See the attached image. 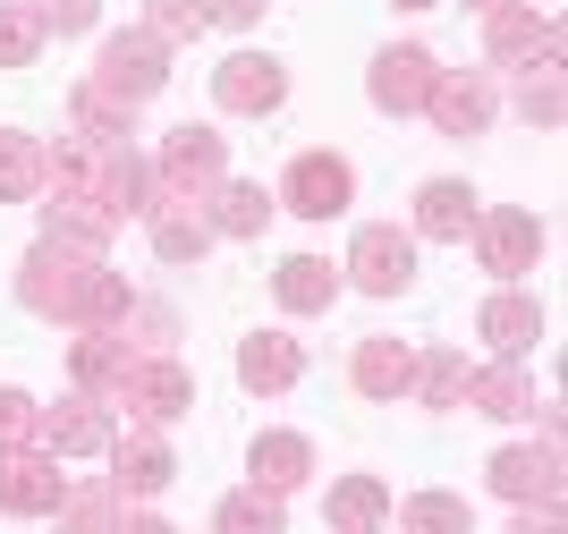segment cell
<instances>
[{
  "label": "cell",
  "mask_w": 568,
  "mask_h": 534,
  "mask_svg": "<svg viewBox=\"0 0 568 534\" xmlns=\"http://www.w3.org/2000/svg\"><path fill=\"white\" fill-rule=\"evenodd\" d=\"M475 255H484V272L526 280L535 255H544V221H535V212H484V221H475Z\"/></svg>",
  "instance_id": "cell-15"
},
{
  "label": "cell",
  "mask_w": 568,
  "mask_h": 534,
  "mask_svg": "<svg viewBox=\"0 0 568 534\" xmlns=\"http://www.w3.org/2000/svg\"><path fill=\"white\" fill-rule=\"evenodd\" d=\"M204 18H213V26H255L263 0H204Z\"/></svg>",
  "instance_id": "cell-39"
},
{
  "label": "cell",
  "mask_w": 568,
  "mask_h": 534,
  "mask_svg": "<svg viewBox=\"0 0 568 534\" xmlns=\"http://www.w3.org/2000/svg\"><path fill=\"white\" fill-rule=\"evenodd\" d=\"M204 0H144V34H162V43H195L204 34Z\"/></svg>",
  "instance_id": "cell-35"
},
{
  "label": "cell",
  "mask_w": 568,
  "mask_h": 534,
  "mask_svg": "<svg viewBox=\"0 0 568 534\" xmlns=\"http://www.w3.org/2000/svg\"><path fill=\"white\" fill-rule=\"evenodd\" d=\"M60 534H111L119 517H128V501H119L111 475H69V492H60Z\"/></svg>",
  "instance_id": "cell-23"
},
{
  "label": "cell",
  "mask_w": 568,
  "mask_h": 534,
  "mask_svg": "<svg viewBox=\"0 0 568 534\" xmlns=\"http://www.w3.org/2000/svg\"><path fill=\"white\" fill-rule=\"evenodd\" d=\"M484 60L493 69H544V60H560V18H535L526 0L484 18Z\"/></svg>",
  "instance_id": "cell-11"
},
{
  "label": "cell",
  "mask_w": 568,
  "mask_h": 534,
  "mask_svg": "<svg viewBox=\"0 0 568 534\" xmlns=\"http://www.w3.org/2000/svg\"><path fill=\"white\" fill-rule=\"evenodd\" d=\"M399 534H475V517L450 492H416V501H399Z\"/></svg>",
  "instance_id": "cell-34"
},
{
  "label": "cell",
  "mask_w": 568,
  "mask_h": 534,
  "mask_svg": "<svg viewBox=\"0 0 568 534\" xmlns=\"http://www.w3.org/2000/svg\"><path fill=\"white\" fill-rule=\"evenodd\" d=\"M493 111H500V93H493V77H484V69H442V77H433V93H425V119L442 128V137H484Z\"/></svg>",
  "instance_id": "cell-10"
},
{
  "label": "cell",
  "mask_w": 568,
  "mask_h": 534,
  "mask_svg": "<svg viewBox=\"0 0 568 534\" xmlns=\"http://www.w3.org/2000/svg\"><path fill=\"white\" fill-rule=\"evenodd\" d=\"M467 407H475V416L518 424V416H535V382H526L509 356H500V365H475V373H467Z\"/></svg>",
  "instance_id": "cell-24"
},
{
  "label": "cell",
  "mask_w": 568,
  "mask_h": 534,
  "mask_svg": "<svg viewBox=\"0 0 568 534\" xmlns=\"http://www.w3.org/2000/svg\"><path fill=\"white\" fill-rule=\"evenodd\" d=\"M153 255L162 263H204L213 255V221H204V204H187V195H153Z\"/></svg>",
  "instance_id": "cell-18"
},
{
  "label": "cell",
  "mask_w": 568,
  "mask_h": 534,
  "mask_svg": "<svg viewBox=\"0 0 568 534\" xmlns=\"http://www.w3.org/2000/svg\"><path fill=\"white\" fill-rule=\"evenodd\" d=\"M272 204H288L297 221H339V212L356 204V170H348V153H297Z\"/></svg>",
  "instance_id": "cell-6"
},
{
  "label": "cell",
  "mask_w": 568,
  "mask_h": 534,
  "mask_svg": "<svg viewBox=\"0 0 568 534\" xmlns=\"http://www.w3.org/2000/svg\"><path fill=\"white\" fill-rule=\"evenodd\" d=\"M348 382H356L365 399H407V391H416V349H407V340H390V331H374V340H356Z\"/></svg>",
  "instance_id": "cell-17"
},
{
  "label": "cell",
  "mask_w": 568,
  "mask_h": 534,
  "mask_svg": "<svg viewBox=\"0 0 568 534\" xmlns=\"http://www.w3.org/2000/svg\"><path fill=\"white\" fill-rule=\"evenodd\" d=\"M69 119H77V137H94V144H128L136 137V111L111 102L102 85H85V77H77V93H69Z\"/></svg>",
  "instance_id": "cell-30"
},
{
  "label": "cell",
  "mask_w": 568,
  "mask_h": 534,
  "mask_svg": "<svg viewBox=\"0 0 568 534\" xmlns=\"http://www.w3.org/2000/svg\"><path fill=\"white\" fill-rule=\"evenodd\" d=\"M34 18H43V34H85L102 18V0H34Z\"/></svg>",
  "instance_id": "cell-38"
},
{
  "label": "cell",
  "mask_w": 568,
  "mask_h": 534,
  "mask_svg": "<svg viewBox=\"0 0 568 534\" xmlns=\"http://www.w3.org/2000/svg\"><path fill=\"white\" fill-rule=\"evenodd\" d=\"M213 526L221 534H288V510H281V492H230V501H221L213 510Z\"/></svg>",
  "instance_id": "cell-31"
},
{
  "label": "cell",
  "mask_w": 568,
  "mask_h": 534,
  "mask_svg": "<svg viewBox=\"0 0 568 534\" xmlns=\"http://www.w3.org/2000/svg\"><path fill=\"white\" fill-rule=\"evenodd\" d=\"M433 77H442V60H433L425 43H390V51H374V69H365V93H374V111L407 119V111H425Z\"/></svg>",
  "instance_id": "cell-9"
},
{
  "label": "cell",
  "mask_w": 568,
  "mask_h": 534,
  "mask_svg": "<svg viewBox=\"0 0 568 534\" xmlns=\"http://www.w3.org/2000/svg\"><path fill=\"white\" fill-rule=\"evenodd\" d=\"M111 212L94 204V195H77V187H51V204H43V238H60V246H85V255H102L111 246Z\"/></svg>",
  "instance_id": "cell-20"
},
{
  "label": "cell",
  "mask_w": 568,
  "mask_h": 534,
  "mask_svg": "<svg viewBox=\"0 0 568 534\" xmlns=\"http://www.w3.org/2000/svg\"><path fill=\"white\" fill-rule=\"evenodd\" d=\"M111 484H119V501H153V492H170V475H179V459H170V442L153 433V424H136V433H119L111 450Z\"/></svg>",
  "instance_id": "cell-14"
},
{
  "label": "cell",
  "mask_w": 568,
  "mask_h": 534,
  "mask_svg": "<svg viewBox=\"0 0 568 534\" xmlns=\"http://www.w3.org/2000/svg\"><path fill=\"white\" fill-rule=\"evenodd\" d=\"M102 272V255H85V246H60V238H43L34 255L18 263V298L43 314V323H69L77 331V305H85V280Z\"/></svg>",
  "instance_id": "cell-1"
},
{
  "label": "cell",
  "mask_w": 568,
  "mask_h": 534,
  "mask_svg": "<svg viewBox=\"0 0 568 534\" xmlns=\"http://www.w3.org/2000/svg\"><path fill=\"white\" fill-rule=\"evenodd\" d=\"M60 492H69V475L51 450H0V510L9 517H51Z\"/></svg>",
  "instance_id": "cell-13"
},
{
  "label": "cell",
  "mask_w": 568,
  "mask_h": 534,
  "mask_svg": "<svg viewBox=\"0 0 568 534\" xmlns=\"http://www.w3.org/2000/svg\"><path fill=\"white\" fill-rule=\"evenodd\" d=\"M475 221H484V204H475L467 179H425V187H416V230H407V238H442V246H458V238H475Z\"/></svg>",
  "instance_id": "cell-16"
},
{
  "label": "cell",
  "mask_w": 568,
  "mask_h": 534,
  "mask_svg": "<svg viewBox=\"0 0 568 534\" xmlns=\"http://www.w3.org/2000/svg\"><path fill=\"white\" fill-rule=\"evenodd\" d=\"M323 517H332V534H374L382 517H390V484H382V475H339Z\"/></svg>",
  "instance_id": "cell-28"
},
{
  "label": "cell",
  "mask_w": 568,
  "mask_h": 534,
  "mask_svg": "<svg viewBox=\"0 0 568 534\" xmlns=\"http://www.w3.org/2000/svg\"><path fill=\"white\" fill-rule=\"evenodd\" d=\"M119 442L111 407H102L94 391H69L60 407H43V450L51 459H102V450Z\"/></svg>",
  "instance_id": "cell-12"
},
{
  "label": "cell",
  "mask_w": 568,
  "mask_h": 534,
  "mask_svg": "<svg viewBox=\"0 0 568 534\" xmlns=\"http://www.w3.org/2000/svg\"><path fill=\"white\" fill-rule=\"evenodd\" d=\"M128 340L119 331H77L69 340V365H77V391H94V399H111L119 391V373H128Z\"/></svg>",
  "instance_id": "cell-26"
},
{
  "label": "cell",
  "mask_w": 568,
  "mask_h": 534,
  "mask_svg": "<svg viewBox=\"0 0 568 534\" xmlns=\"http://www.w3.org/2000/svg\"><path fill=\"white\" fill-rule=\"evenodd\" d=\"M111 534H179V526H170V517H119Z\"/></svg>",
  "instance_id": "cell-41"
},
{
  "label": "cell",
  "mask_w": 568,
  "mask_h": 534,
  "mask_svg": "<svg viewBox=\"0 0 568 534\" xmlns=\"http://www.w3.org/2000/svg\"><path fill=\"white\" fill-rule=\"evenodd\" d=\"M272 298H281L288 314H323V305L339 298V263H323V255H288L281 272H272Z\"/></svg>",
  "instance_id": "cell-25"
},
{
  "label": "cell",
  "mask_w": 568,
  "mask_h": 534,
  "mask_svg": "<svg viewBox=\"0 0 568 534\" xmlns=\"http://www.w3.org/2000/svg\"><path fill=\"white\" fill-rule=\"evenodd\" d=\"M43 51V18L34 9H0V69H34Z\"/></svg>",
  "instance_id": "cell-36"
},
{
  "label": "cell",
  "mask_w": 568,
  "mask_h": 534,
  "mask_svg": "<svg viewBox=\"0 0 568 534\" xmlns=\"http://www.w3.org/2000/svg\"><path fill=\"white\" fill-rule=\"evenodd\" d=\"M51 179L43 162V137H18V128H0V204H34Z\"/></svg>",
  "instance_id": "cell-29"
},
{
  "label": "cell",
  "mask_w": 568,
  "mask_h": 534,
  "mask_svg": "<svg viewBox=\"0 0 568 534\" xmlns=\"http://www.w3.org/2000/svg\"><path fill=\"white\" fill-rule=\"evenodd\" d=\"M297 373H306V349H297L288 331H255V340H237V382H246V391L281 399Z\"/></svg>",
  "instance_id": "cell-19"
},
{
  "label": "cell",
  "mask_w": 568,
  "mask_h": 534,
  "mask_svg": "<svg viewBox=\"0 0 568 534\" xmlns=\"http://www.w3.org/2000/svg\"><path fill=\"white\" fill-rule=\"evenodd\" d=\"M111 407H128L136 424L162 433V424H179L195 407V373L179 365L170 349H136V356H128V373H119V391H111Z\"/></svg>",
  "instance_id": "cell-2"
},
{
  "label": "cell",
  "mask_w": 568,
  "mask_h": 534,
  "mask_svg": "<svg viewBox=\"0 0 568 534\" xmlns=\"http://www.w3.org/2000/svg\"><path fill=\"white\" fill-rule=\"evenodd\" d=\"M475 331H484V340H493V349L509 356V365H518V356L535 349V340H544V305H535V298H518V289H500V298H484Z\"/></svg>",
  "instance_id": "cell-21"
},
{
  "label": "cell",
  "mask_w": 568,
  "mask_h": 534,
  "mask_svg": "<svg viewBox=\"0 0 568 534\" xmlns=\"http://www.w3.org/2000/svg\"><path fill=\"white\" fill-rule=\"evenodd\" d=\"M221 179H230V137L195 128V119L162 137V153H153V195H187V204H204Z\"/></svg>",
  "instance_id": "cell-4"
},
{
  "label": "cell",
  "mask_w": 568,
  "mask_h": 534,
  "mask_svg": "<svg viewBox=\"0 0 568 534\" xmlns=\"http://www.w3.org/2000/svg\"><path fill=\"white\" fill-rule=\"evenodd\" d=\"M339 272L365 289V298H399L407 280H416V238L399 230V221H365V230L348 238V263Z\"/></svg>",
  "instance_id": "cell-5"
},
{
  "label": "cell",
  "mask_w": 568,
  "mask_h": 534,
  "mask_svg": "<svg viewBox=\"0 0 568 534\" xmlns=\"http://www.w3.org/2000/svg\"><path fill=\"white\" fill-rule=\"evenodd\" d=\"M484 475L518 510H560V442H509V450H493Z\"/></svg>",
  "instance_id": "cell-7"
},
{
  "label": "cell",
  "mask_w": 568,
  "mask_h": 534,
  "mask_svg": "<svg viewBox=\"0 0 568 534\" xmlns=\"http://www.w3.org/2000/svg\"><path fill=\"white\" fill-rule=\"evenodd\" d=\"M467 356L458 349H433V356H416V399H425V407H458V399H467Z\"/></svg>",
  "instance_id": "cell-32"
},
{
  "label": "cell",
  "mask_w": 568,
  "mask_h": 534,
  "mask_svg": "<svg viewBox=\"0 0 568 534\" xmlns=\"http://www.w3.org/2000/svg\"><path fill=\"white\" fill-rule=\"evenodd\" d=\"M0 450H43V407L26 391H0Z\"/></svg>",
  "instance_id": "cell-37"
},
{
  "label": "cell",
  "mask_w": 568,
  "mask_h": 534,
  "mask_svg": "<svg viewBox=\"0 0 568 534\" xmlns=\"http://www.w3.org/2000/svg\"><path fill=\"white\" fill-rule=\"evenodd\" d=\"M475 18H500V9H518V0H467Z\"/></svg>",
  "instance_id": "cell-42"
},
{
  "label": "cell",
  "mask_w": 568,
  "mask_h": 534,
  "mask_svg": "<svg viewBox=\"0 0 568 534\" xmlns=\"http://www.w3.org/2000/svg\"><path fill=\"white\" fill-rule=\"evenodd\" d=\"M246 466H255V492H297L314 475V442L306 433H255V450H246Z\"/></svg>",
  "instance_id": "cell-22"
},
{
  "label": "cell",
  "mask_w": 568,
  "mask_h": 534,
  "mask_svg": "<svg viewBox=\"0 0 568 534\" xmlns=\"http://www.w3.org/2000/svg\"><path fill=\"white\" fill-rule=\"evenodd\" d=\"M390 9H442V0H390Z\"/></svg>",
  "instance_id": "cell-43"
},
{
  "label": "cell",
  "mask_w": 568,
  "mask_h": 534,
  "mask_svg": "<svg viewBox=\"0 0 568 534\" xmlns=\"http://www.w3.org/2000/svg\"><path fill=\"white\" fill-rule=\"evenodd\" d=\"M213 102L237 119H263V111H281L288 102V69L272 60V51H230L213 69Z\"/></svg>",
  "instance_id": "cell-8"
},
{
  "label": "cell",
  "mask_w": 568,
  "mask_h": 534,
  "mask_svg": "<svg viewBox=\"0 0 568 534\" xmlns=\"http://www.w3.org/2000/svg\"><path fill=\"white\" fill-rule=\"evenodd\" d=\"M204 204H213V212H204L213 238H263V221H272V195H263L255 179H221Z\"/></svg>",
  "instance_id": "cell-27"
},
{
  "label": "cell",
  "mask_w": 568,
  "mask_h": 534,
  "mask_svg": "<svg viewBox=\"0 0 568 534\" xmlns=\"http://www.w3.org/2000/svg\"><path fill=\"white\" fill-rule=\"evenodd\" d=\"M518 111H526V128H560L568 119V85H560V60H544V69H526V85H518Z\"/></svg>",
  "instance_id": "cell-33"
},
{
  "label": "cell",
  "mask_w": 568,
  "mask_h": 534,
  "mask_svg": "<svg viewBox=\"0 0 568 534\" xmlns=\"http://www.w3.org/2000/svg\"><path fill=\"white\" fill-rule=\"evenodd\" d=\"M509 534H568V526H560V510H526Z\"/></svg>",
  "instance_id": "cell-40"
},
{
  "label": "cell",
  "mask_w": 568,
  "mask_h": 534,
  "mask_svg": "<svg viewBox=\"0 0 568 534\" xmlns=\"http://www.w3.org/2000/svg\"><path fill=\"white\" fill-rule=\"evenodd\" d=\"M85 85H102L111 102L144 111V102H153V93L170 85V43H162V34H144V26H128V34H111V43L94 51V69H85Z\"/></svg>",
  "instance_id": "cell-3"
}]
</instances>
